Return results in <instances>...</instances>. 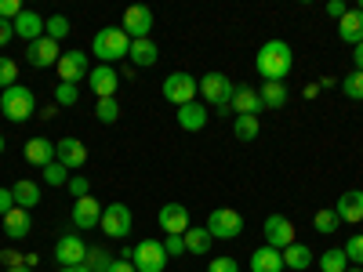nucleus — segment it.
Listing matches in <instances>:
<instances>
[{"label":"nucleus","instance_id":"nucleus-18","mask_svg":"<svg viewBox=\"0 0 363 272\" xmlns=\"http://www.w3.org/2000/svg\"><path fill=\"white\" fill-rule=\"evenodd\" d=\"M11 26H15V37H22L26 44H33V40H40V37H44L48 18H40L37 11H29V8H26V11H22L15 22H11Z\"/></svg>","mask_w":363,"mask_h":272},{"label":"nucleus","instance_id":"nucleus-2","mask_svg":"<svg viewBox=\"0 0 363 272\" xmlns=\"http://www.w3.org/2000/svg\"><path fill=\"white\" fill-rule=\"evenodd\" d=\"M91 51H95V58H102V66H113L120 58H128L131 37L124 33V26H106L95 33V40H91Z\"/></svg>","mask_w":363,"mask_h":272},{"label":"nucleus","instance_id":"nucleus-7","mask_svg":"<svg viewBox=\"0 0 363 272\" xmlns=\"http://www.w3.org/2000/svg\"><path fill=\"white\" fill-rule=\"evenodd\" d=\"M203 229L215 239H236L240 232H244V215L233 210V207H218V210H211V218H207Z\"/></svg>","mask_w":363,"mask_h":272},{"label":"nucleus","instance_id":"nucleus-57","mask_svg":"<svg viewBox=\"0 0 363 272\" xmlns=\"http://www.w3.org/2000/svg\"><path fill=\"white\" fill-rule=\"evenodd\" d=\"M359 11H363V4H359Z\"/></svg>","mask_w":363,"mask_h":272},{"label":"nucleus","instance_id":"nucleus-53","mask_svg":"<svg viewBox=\"0 0 363 272\" xmlns=\"http://www.w3.org/2000/svg\"><path fill=\"white\" fill-rule=\"evenodd\" d=\"M4 272H33L29 265H11V268H4Z\"/></svg>","mask_w":363,"mask_h":272},{"label":"nucleus","instance_id":"nucleus-38","mask_svg":"<svg viewBox=\"0 0 363 272\" xmlns=\"http://www.w3.org/2000/svg\"><path fill=\"white\" fill-rule=\"evenodd\" d=\"M18 84V62L15 58H0V91H8Z\"/></svg>","mask_w":363,"mask_h":272},{"label":"nucleus","instance_id":"nucleus-55","mask_svg":"<svg viewBox=\"0 0 363 272\" xmlns=\"http://www.w3.org/2000/svg\"><path fill=\"white\" fill-rule=\"evenodd\" d=\"M345 272H363V268H359V265H349V268H345Z\"/></svg>","mask_w":363,"mask_h":272},{"label":"nucleus","instance_id":"nucleus-39","mask_svg":"<svg viewBox=\"0 0 363 272\" xmlns=\"http://www.w3.org/2000/svg\"><path fill=\"white\" fill-rule=\"evenodd\" d=\"M313 225H316V232H335L338 225H342V218L335 215V207H330V210H316V218H313Z\"/></svg>","mask_w":363,"mask_h":272},{"label":"nucleus","instance_id":"nucleus-44","mask_svg":"<svg viewBox=\"0 0 363 272\" xmlns=\"http://www.w3.org/2000/svg\"><path fill=\"white\" fill-rule=\"evenodd\" d=\"M66 189L80 200V196H91V181H87L84 174H77V178H69V186H66Z\"/></svg>","mask_w":363,"mask_h":272},{"label":"nucleus","instance_id":"nucleus-36","mask_svg":"<svg viewBox=\"0 0 363 272\" xmlns=\"http://www.w3.org/2000/svg\"><path fill=\"white\" fill-rule=\"evenodd\" d=\"M77 102H80V87H77V84H58V87H55V106H58V109H62V106L69 109V106H77Z\"/></svg>","mask_w":363,"mask_h":272},{"label":"nucleus","instance_id":"nucleus-48","mask_svg":"<svg viewBox=\"0 0 363 272\" xmlns=\"http://www.w3.org/2000/svg\"><path fill=\"white\" fill-rule=\"evenodd\" d=\"M345 11H349V8L342 4V0H330V4H327V15H330V18H338V22L345 18Z\"/></svg>","mask_w":363,"mask_h":272},{"label":"nucleus","instance_id":"nucleus-21","mask_svg":"<svg viewBox=\"0 0 363 272\" xmlns=\"http://www.w3.org/2000/svg\"><path fill=\"white\" fill-rule=\"evenodd\" d=\"M229 109H233L236 116H258L265 106H262V98H258V91H255V87H244V84H240V87L233 91Z\"/></svg>","mask_w":363,"mask_h":272},{"label":"nucleus","instance_id":"nucleus-9","mask_svg":"<svg viewBox=\"0 0 363 272\" xmlns=\"http://www.w3.org/2000/svg\"><path fill=\"white\" fill-rule=\"evenodd\" d=\"M262 232H265V244H269V247H277V251H287L294 239H298V236H294V225H291L287 215H269L265 225H262Z\"/></svg>","mask_w":363,"mask_h":272},{"label":"nucleus","instance_id":"nucleus-3","mask_svg":"<svg viewBox=\"0 0 363 272\" xmlns=\"http://www.w3.org/2000/svg\"><path fill=\"white\" fill-rule=\"evenodd\" d=\"M0 113H4L11 124H26V120L37 113V95L29 87L15 84V87H8L4 95H0Z\"/></svg>","mask_w":363,"mask_h":272},{"label":"nucleus","instance_id":"nucleus-54","mask_svg":"<svg viewBox=\"0 0 363 272\" xmlns=\"http://www.w3.org/2000/svg\"><path fill=\"white\" fill-rule=\"evenodd\" d=\"M58 272H87L84 265H77V268H58Z\"/></svg>","mask_w":363,"mask_h":272},{"label":"nucleus","instance_id":"nucleus-25","mask_svg":"<svg viewBox=\"0 0 363 272\" xmlns=\"http://www.w3.org/2000/svg\"><path fill=\"white\" fill-rule=\"evenodd\" d=\"M338 37L345 40V44H363V11L359 8H349L345 11V18L338 22Z\"/></svg>","mask_w":363,"mask_h":272},{"label":"nucleus","instance_id":"nucleus-1","mask_svg":"<svg viewBox=\"0 0 363 272\" xmlns=\"http://www.w3.org/2000/svg\"><path fill=\"white\" fill-rule=\"evenodd\" d=\"M291 66H294V55H291V44L287 40H265L258 47V55H255V69H258L262 84L265 80H280L284 84V76L291 73Z\"/></svg>","mask_w":363,"mask_h":272},{"label":"nucleus","instance_id":"nucleus-32","mask_svg":"<svg viewBox=\"0 0 363 272\" xmlns=\"http://www.w3.org/2000/svg\"><path fill=\"white\" fill-rule=\"evenodd\" d=\"M316 265H320V272H345V268H349V258H345L342 247H330V251L320 254Z\"/></svg>","mask_w":363,"mask_h":272},{"label":"nucleus","instance_id":"nucleus-47","mask_svg":"<svg viewBox=\"0 0 363 272\" xmlns=\"http://www.w3.org/2000/svg\"><path fill=\"white\" fill-rule=\"evenodd\" d=\"M11 207H15V193H11V189H4V186H0V218H4V215H8Z\"/></svg>","mask_w":363,"mask_h":272},{"label":"nucleus","instance_id":"nucleus-33","mask_svg":"<svg viewBox=\"0 0 363 272\" xmlns=\"http://www.w3.org/2000/svg\"><path fill=\"white\" fill-rule=\"evenodd\" d=\"M113 265V254L106 247H87V258H84V268L87 272H106Z\"/></svg>","mask_w":363,"mask_h":272},{"label":"nucleus","instance_id":"nucleus-30","mask_svg":"<svg viewBox=\"0 0 363 272\" xmlns=\"http://www.w3.org/2000/svg\"><path fill=\"white\" fill-rule=\"evenodd\" d=\"M182 239H186V251H189V254H207V251H211V239H215V236H211L203 225H193Z\"/></svg>","mask_w":363,"mask_h":272},{"label":"nucleus","instance_id":"nucleus-14","mask_svg":"<svg viewBox=\"0 0 363 272\" xmlns=\"http://www.w3.org/2000/svg\"><path fill=\"white\" fill-rule=\"evenodd\" d=\"M84 258H87V247H84V239L73 236V232L55 244V261L62 268H77V265H84Z\"/></svg>","mask_w":363,"mask_h":272},{"label":"nucleus","instance_id":"nucleus-16","mask_svg":"<svg viewBox=\"0 0 363 272\" xmlns=\"http://www.w3.org/2000/svg\"><path fill=\"white\" fill-rule=\"evenodd\" d=\"M55 160L62 164L66 171H77L87 164V145L80 138H62V142H55Z\"/></svg>","mask_w":363,"mask_h":272},{"label":"nucleus","instance_id":"nucleus-49","mask_svg":"<svg viewBox=\"0 0 363 272\" xmlns=\"http://www.w3.org/2000/svg\"><path fill=\"white\" fill-rule=\"evenodd\" d=\"M11 37H15V26H11V22H4V18H0V47H4V44H8Z\"/></svg>","mask_w":363,"mask_h":272},{"label":"nucleus","instance_id":"nucleus-35","mask_svg":"<svg viewBox=\"0 0 363 272\" xmlns=\"http://www.w3.org/2000/svg\"><path fill=\"white\" fill-rule=\"evenodd\" d=\"M342 95L352 98V102H363V73H359V69H352V73L342 80Z\"/></svg>","mask_w":363,"mask_h":272},{"label":"nucleus","instance_id":"nucleus-31","mask_svg":"<svg viewBox=\"0 0 363 272\" xmlns=\"http://www.w3.org/2000/svg\"><path fill=\"white\" fill-rule=\"evenodd\" d=\"M233 135L240 142H255L262 135V124H258V116H236L233 120Z\"/></svg>","mask_w":363,"mask_h":272},{"label":"nucleus","instance_id":"nucleus-40","mask_svg":"<svg viewBox=\"0 0 363 272\" xmlns=\"http://www.w3.org/2000/svg\"><path fill=\"white\" fill-rule=\"evenodd\" d=\"M44 37H51V40L69 37V18H66V15H51V18H48V29H44Z\"/></svg>","mask_w":363,"mask_h":272},{"label":"nucleus","instance_id":"nucleus-5","mask_svg":"<svg viewBox=\"0 0 363 272\" xmlns=\"http://www.w3.org/2000/svg\"><path fill=\"white\" fill-rule=\"evenodd\" d=\"M233 91H236V84H233L225 73H207V76H200V98H203V106L229 109Z\"/></svg>","mask_w":363,"mask_h":272},{"label":"nucleus","instance_id":"nucleus-6","mask_svg":"<svg viewBox=\"0 0 363 272\" xmlns=\"http://www.w3.org/2000/svg\"><path fill=\"white\" fill-rule=\"evenodd\" d=\"M99 229H102L109 239H128L131 229H135L131 207H128V203H109V207H102V222H99Z\"/></svg>","mask_w":363,"mask_h":272},{"label":"nucleus","instance_id":"nucleus-50","mask_svg":"<svg viewBox=\"0 0 363 272\" xmlns=\"http://www.w3.org/2000/svg\"><path fill=\"white\" fill-rule=\"evenodd\" d=\"M106 272H135V265H131V261H124V258H113V265H109Z\"/></svg>","mask_w":363,"mask_h":272},{"label":"nucleus","instance_id":"nucleus-42","mask_svg":"<svg viewBox=\"0 0 363 272\" xmlns=\"http://www.w3.org/2000/svg\"><path fill=\"white\" fill-rule=\"evenodd\" d=\"M207 272H240V261L236 258H211V265H207Z\"/></svg>","mask_w":363,"mask_h":272},{"label":"nucleus","instance_id":"nucleus-8","mask_svg":"<svg viewBox=\"0 0 363 272\" xmlns=\"http://www.w3.org/2000/svg\"><path fill=\"white\" fill-rule=\"evenodd\" d=\"M131 265H135V272H164V268H167L164 239H142V244H135Z\"/></svg>","mask_w":363,"mask_h":272},{"label":"nucleus","instance_id":"nucleus-37","mask_svg":"<svg viewBox=\"0 0 363 272\" xmlns=\"http://www.w3.org/2000/svg\"><path fill=\"white\" fill-rule=\"evenodd\" d=\"M345 258H349V265H359L363 268V232H352L349 239H345Z\"/></svg>","mask_w":363,"mask_h":272},{"label":"nucleus","instance_id":"nucleus-46","mask_svg":"<svg viewBox=\"0 0 363 272\" xmlns=\"http://www.w3.org/2000/svg\"><path fill=\"white\" fill-rule=\"evenodd\" d=\"M0 261H4L8 268H11V265H26V254H18L15 247H4V251H0Z\"/></svg>","mask_w":363,"mask_h":272},{"label":"nucleus","instance_id":"nucleus-26","mask_svg":"<svg viewBox=\"0 0 363 272\" xmlns=\"http://www.w3.org/2000/svg\"><path fill=\"white\" fill-rule=\"evenodd\" d=\"M128 58L138 66V69H149V66H157V58H160V51H157V44L153 40H131V51H128Z\"/></svg>","mask_w":363,"mask_h":272},{"label":"nucleus","instance_id":"nucleus-10","mask_svg":"<svg viewBox=\"0 0 363 272\" xmlns=\"http://www.w3.org/2000/svg\"><path fill=\"white\" fill-rule=\"evenodd\" d=\"M58 80L62 84H80V80H87V73H91V62H87V55L84 51H66L62 58H58Z\"/></svg>","mask_w":363,"mask_h":272},{"label":"nucleus","instance_id":"nucleus-43","mask_svg":"<svg viewBox=\"0 0 363 272\" xmlns=\"http://www.w3.org/2000/svg\"><path fill=\"white\" fill-rule=\"evenodd\" d=\"M22 11H26V8L18 4V0H0V18H4V22H15Z\"/></svg>","mask_w":363,"mask_h":272},{"label":"nucleus","instance_id":"nucleus-20","mask_svg":"<svg viewBox=\"0 0 363 272\" xmlns=\"http://www.w3.org/2000/svg\"><path fill=\"white\" fill-rule=\"evenodd\" d=\"M335 215H338L342 222H349V225L363 222V189H349V193H342L338 203H335Z\"/></svg>","mask_w":363,"mask_h":272},{"label":"nucleus","instance_id":"nucleus-56","mask_svg":"<svg viewBox=\"0 0 363 272\" xmlns=\"http://www.w3.org/2000/svg\"><path fill=\"white\" fill-rule=\"evenodd\" d=\"M0 157H4V135H0Z\"/></svg>","mask_w":363,"mask_h":272},{"label":"nucleus","instance_id":"nucleus-13","mask_svg":"<svg viewBox=\"0 0 363 272\" xmlns=\"http://www.w3.org/2000/svg\"><path fill=\"white\" fill-rule=\"evenodd\" d=\"M26 58H29V66H33V69H48V66H58L62 51H58V40L40 37V40H33L26 47Z\"/></svg>","mask_w":363,"mask_h":272},{"label":"nucleus","instance_id":"nucleus-45","mask_svg":"<svg viewBox=\"0 0 363 272\" xmlns=\"http://www.w3.org/2000/svg\"><path fill=\"white\" fill-rule=\"evenodd\" d=\"M164 251H167V258H178L182 251H186V239L182 236H164Z\"/></svg>","mask_w":363,"mask_h":272},{"label":"nucleus","instance_id":"nucleus-34","mask_svg":"<svg viewBox=\"0 0 363 272\" xmlns=\"http://www.w3.org/2000/svg\"><path fill=\"white\" fill-rule=\"evenodd\" d=\"M95 116H99V124H116L120 120V102L116 98H99L95 102Z\"/></svg>","mask_w":363,"mask_h":272},{"label":"nucleus","instance_id":"nucleus-27","mask_svg":"<svg viewBox=\"0 0 363 272\" xmlns=\"http://www.w3.org/2000/svg\"><path fill=\"white\" fill-rule=\"evenodd\" d=\"M11 193H15V207H22V210H33L40 203V186L29 181V178H18L11 186Z\"/></svg>","mask_w":363,"mask_h":272},{"label":"nucleus","instance_id":"nucleus-11","mask_svg":"<svg viewBox=\"0 0 363 272\" xmlns=\"http://www.w3.org/2000/svg\"><path fill=\"white\" fill-rule=\"evenodd\" d=\"M157 222H160V229H164L167 236H186V232L193 229L189 210L182 207V203H164V207H160V215H157Z\"/></svg>","mask_w":363,"mask_h":272},{"label":"nucleus","instance_id":"nucleus-22","mask_svg":"<svg viewBox=\"0 0 363 272\" xmlns=\"http://www.w3.org/2000/svg\"><path fill=\"white\" fill-rule=\"evenodd\" d=\"M207 116H211V109L203 106V102H189V106H178V128L182 131H203L207 128Z\"/></svg>","mask_w":363,"mask_h":272},{"label":"nucleus","instance_id":"nucleus-23","mask_svg":"<svg viewBox=\"0 0 363 272\" xmlns=\"http://www.w3.org/2000/svg\"><path fill=\"white\" fill-rule=\"evenodd\" d=\"M251 272H284V251L262 244V247L251 254Z\"/></svg>","mask_w":363,"mask_h":272},{"label":"nucleus","instance_id":"nucleus-52","mask_svg":"<svg viewBox=\"0 0 363 272\" xmlns=\"http://www.w3.org/2000/svg\"><path fill=\"white\" fill-rule=\"evenodd\" d=\"M356 69L363 73V44H356Z\"/></svg>","mask_w":363,"mask_h":272},{"label":"nucleus","instance_id":"nucleus-4","mask_svg":"<svg viewBox=\"0 0 363 272\" xmlns=\"http://www.w3.org/2000/svg\"><path fill=\"white\" fill-rule=\"evenodd\" d=\"M160 95H164L171 106H189V102H196V95H200V80H196L193 73H186V69H174L171 76H164Z\"/></svg>","mask_w":363,"mask_h":272},{"label":"nucleus","instance_id":"nucleus-19","mask_svg":"<svg viewBox=\"0 0 363 272\" xmlns=\"http://www.w3.org/2000/svg\"><path fill=\"white\" fill-rule=\"evenodd\" d=\"M4 232H8V239H26L29 232H33V210H22V207H11L4 218Z\"/></svg>","mask_w":363,"mask_h":272},{"label":"nucleus","instance_id":"nucleus-17","mask_svg":"<svg viewBox=\"0 0 363 272\" xmlns=\"http://www.w3.org/2000/svg\"><path fill=\"white\" fill-rule=\"evenodd\" d=\"M73 225L77 229H95L99 222H102V203L95 200V196H80L77 203H73Z\"/></svg>","mask_w":363,"mask_h":272},{"label":"nucleus","instance_id":"nucleus-15","mask_svg":"<svg viewBox=\"0 0 363 272\" xmlns=\"http://www.w3.org/2000/svg\"><path fill=\"white\" fill-rule=\"evenodd\" d=\"M87 84H91V91H95V98H116V87H120V73L113 69V66H95L87 73Z\"/></svg>","mask_w":363,"mask_h":272},{"label":"nucleus","instance_id":"nucleus-24","mask_svg":"<svg viewBox=\"0 0 363 272\" xmlns=\"http://www.w3.org/2000/svg\"><path fill=\"white\" fill-rule=\"evenodd\" d=\"M26 160L44 171L48 164H55V142H48V138H40V135L29 138V142H26Z\"/></svg>","mask_w":363,"mask_h":272},{"label":"nucleus","instance_id":"nucleus-41","mask_svg":"<svg viewBox=\"0 0 363 272\" xmlns=\"http://www.w3.org/2000/svg\"><path fill=\"white\" fill-rule=\"evenodd\" d=\"M44 181H48V186H69V174H66V167L62 164H48L44 167Z\"/></svg>","mask_w":363,"mask_h":272},{"label":"nucleus","instance_id":"nucleus-12","mask_svg":"<svg viewBox=\"0 0 363 272\" xmlns=\"http://www.w3.org/2000/svg\"><path fill=\"white\" fill-rule=\"evenodd\" d=\"M124 33L131 40H145L149 33H153V8H145V4H135L124 11Z\"/></svg>","mask_w":363,"mask_h":272},{"label":"nucleus","instance_id":"nucleus-29","mask_svg":"<svg viewBox=\"0 0 363 272\" xmlns=\"http://www.w3.org/2000/svg\"><path fill=\"white\" fill-rule=\"evenodd\" d=\"M258 98H262L265 109H284L287 106V87L280 80H265L262 91H258Z\"/></svg>","mask_w":363,"mask_h":272},{"label":"nucleus","instance_id":"nucleus-28","mask_svg":"<svg viewBox=\"0 0 363 272\" xmlns=\"http://www.w3.org/2000/svg\"><path fill=\"white\" fill-rule=\"evenodd\" d=\"M313 265V251L306 247V244H298V239H294V244L284 251V268H291V272H306Z\"/></svg>","mask_w":363,"mask_h":272},{"label":"nucleus","instance_id":"nucleus-51","mask_svg":"<svg viewBox=\"0 0 363 272\" xmlns=\"http://www.w3.org/2000/svg\"><path fill=\"white\" fill-rule=\"evenodd\" d=\"M58 116V106H48V109H40V120H55Z\"/></svg>","mask_w":363,"mask_h":272}]
</instances>
